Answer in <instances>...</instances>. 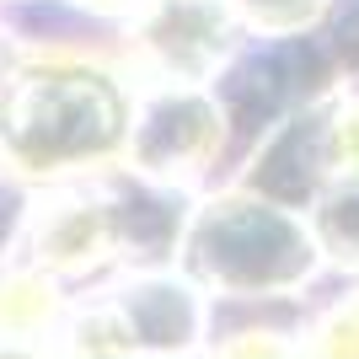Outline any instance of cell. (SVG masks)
<instances>
[{"label":"cell","mask_w":359,"mask_h":359,"mask_svg":"<svg viewBox=\"0 0 359 359\" xmlns=\"http://www.w3.org/2000/svg\"><path fill=\"white\" fill-rule=\"evenodd\" d=\"M220 11L210 0H166L145 16V32H140V48L145 60L156 65L172 81H198V75L215 65L220 54Z\"/></svg>","instance_id":"obj_1"},{"label":"cell","mask_w":359,"mask_h":359,"mask_svg":"<svg viewBox=\"0 0 359 359\" xmlns=\"http://www.w3.org/2000/svg\"><path fill=\"white\" fill-rule=\"evenodd\" d=\"M32 247H38V263L54 273H81L91 263H102L107 247H113V220H107L102 204H86V198H54V204H38L32 215Z\"/></svg>","instance_id":"obj_2"},{"label":"cell","mask_w":359,"mask_h":359,"mask_svg":"<svg viewBox=\"0 0 359 359\" xmlns=\"http://www.w3.org/2000/svg\"><path fill=\"white\" fill-rule=\"evenodd\" d=\"M306 359H359V300H348V306L322 316V327L311 332Z\"/></svg>","instance_id":"obj_3"},{"label":"cell","mask_w":359,"mask_h":359,"mask_svg":"<svg viewBox=\"0 0 359 359\" xmlns=\"http://www.w3.org/2000/svg\"><path fill=\"white\" fill-rule=\"evenodd\" d=\"M215 359H300V354H290L273 332H241V338H231Z\"/></svg>","instance_id":"obj_4"},{"label":"cell","mask_w":359,"mask_h":359,"mask_svg":"<svg viewBox=\"0 0 359 359\" xmlns=\"http://www.w3.org/2000/svg\"><path fill=\"white\" fill-rule=\"evenodd\" d=\"M338 161H344L348 177H359V107H348L338 118Z\"/></svg>","instance_id":"obj_5"},{"label":"cell","mask_w":359,"mask_h":359,"mask_svg":"<svg viewBox=\"0 0 359 359\" xmlns=\"http://www.w3.org/2000/svg\"><path fill=\"white\" fill-rule=\"evenodd\" d=\"M86 6H97V11H118V6H129V0H86Z\"/></svg>","instance_id":"obj_6"}]
</instances>
